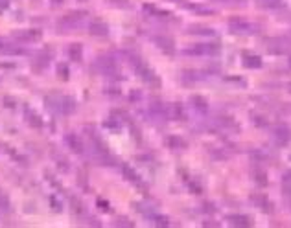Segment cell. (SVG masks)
<instances>
[{
	"instance_id": "6da1fadb",
	"label": "cell",
	"mask_w": 291,
	"mask_h": 228,
	"mask_svg": "<svg viewBox=\"0 0 291 228\" xmlns=\"http://www.w3.org/2000/svg\"><path fill=\"white\" fill-rule=\"evenodd\" d=\"M46 105L52 112H59V114H72L76 111V101L66 96V94H61V96H48L46 98Z\"/></svg>"
},
{
	"instance_id": "7a4b0ae2",
	"label": "cell",
	"mask_w": 291,
	"mask_h": 228,
	"mask_svg": "<svg viewBox=\"0 0 291 228\" xmlns=\"http://www.w3.org/2000/svg\"><path fill=\"white\" fill-rule=\"evenodd\" d=\"M229 28H231V32L239 33V35L256 32V28L252 26V22H249L247 19H241V17H234V19L229 20Z\"/></svg>"
},
{
	"instance_id": "4fadbf2b",
	"label": "cell",
	"mask_w": 291,
	"mask_h": 228,
	"mask_svg": "<svg viewBox=\"0 0 291 228\" xmlns=\"http://www.w3.org/2000/svg\"><path fill=\"white\" fill-rule=\"evenodd\" d=\"M188 32H192V33H201V35H210V37H214V35H216V32H214L212 28H190Z\"/></svg>"
},
{
	"instance_id": "30bf717a",
	"label": "cell",
	"mask_w": 291,
	"mask_h": 228,
	"mask_svg": "<svg viewBox=\"0 0 291 228\" xmlns=\"http://www.w3.org/2000/svg\"><path fill=\"white\" fill-rule=\"evenodd\" d=\"M68 57L74 59V61H79V59H81V45L68 46Z\"/></svg>"
},
{
	"instance_id": "5b68a950",
	"label": "cell",
	"mask_w": 291,
	"mask_h": 228,
	"mask_svg": "<svg viewBox=\"0 0 291 228\" xmlns=\"http://www.w3.org/2000/svg\"><path fill=\"white\" fill-rule=\"evenodd\" d=\"M89 32L92 35H96V37H107L109 35V28L102 20H92L91 24H89Z\"/></svg>"
},
{
	"instance_id": "5bb4252c",
	"label": "cell",
	"mask_w": 291,
	"mask_h": 228,
	"mask_svg": "<svg viewBox=\"0 0 291 228\" xmlns=\"http://www.w3.org/2000/svg\"><path fill=\"white\" fill-rule=\"evenodd\" d=\"M258 4H262V6H265L267 9H275V7L280 4V0H258Z\"/></svg>"
},
{
	"instance_id": "ba28073f",
	"label": "cell",
	"mask_w": 291,
	"mask_h": 228,
	"mask_svg": "<svg viewBox=\"0 0 291 228\" xmlns=\"http://www.w3.org/2000/svg\"><path fill=\"white\" fill-rule=\"evenodd\" d=\"M26 120L30 122L32 127H35V129H41V127H43V120L33 112V109H26Z\"/></svg>"
},
{
	"instance_id": "9a60e30c",
	"label": "cell",
	"mask_w": 291,
	"mask_h": 228,
	"mask_svg": "<svg viewBox=\"0 0 291 228\" xmlns=\"http://www.w3.org/2000/svg\"><path fill=\"white\" fill-rule=\"evenodd\" d=\"M0 210H9V201H7V197L4 193H0Z\"/></svg>"
},
{
	"instance_id": "52a82bcc",
	"label": "cell",
	"mask_w": 291,
	"mask_h": 228,
	"mask_svg": "<svg viewBox=\"0 0 291 228\" xmlns=\"http://www.w3.org/2000/svg\"><path fill=\"white\" fill-rule=\"evenodd\" d=\"M229 223L234 225V227H249L252 221L249 219V217H245V215L236 214V215H231V217H229Z\"/></svg>"
},
{
	"instance_id": "7c38bea8",
	"label": "cell",
	"mask_w": 291,
	"mask_h": 228,
	"mask_svg": "<svg viewBox=\"0 0 291 228\" xmlns=\"http://www.w3.org/2000/svg\"><path fill=\"white\" fill-rule=\"evenodd\" d=\"M199 74H197V72H190V70H186V72H182V79H184V81H192V83H195V81H199Z\"/></svg>"
},
{
	"instance_id": "e0dca14e",
	"label": "cell",
	"mask_w": 291,
	"mask_h": 228,
	"mask_svg": "<svg viewBox=\"0 0 291 228\" xmlns=\"http://www.w3.org/2000/svg\"><path fill=\"white\" fill-rule=\"evenodd\" d=\"M290 65H291V59H290Z\"/></svg>"
},
{
	"instance_id": "9c48e42d",
	"label": "cell",
	"mask_w": 291,
	"mask_h": 228,
	"mask_svg": "<svg viewBox=\"0 0 291 228\" xmlns=\"http://www.w3.org/2000/svg\"><path fill=\"white\" fill-rule=\"evenodd\" d=\"M17 35H22V37H19L20 41H37L39 39V35H41V32L39 30H24V32H19Z\"/></svg>"
},
{
	"instance_id": "8992f818",
	"label": "cell",
	"mask_w": 291,
	"mask_h": 228,
	"mask_svg": "<svg viewBox=\"0 0 291 228\" xmlns=\"http://www.w3.org/2000/svg\"><path fill=\"white\" fill-rule=\"evenodd\" d=\"M243 65L247 68H260L262 66V59L258 55H254V53H245L243 55Z\"/></svg>"
},
{
	"instance_id": "2e32d148",
	"label": "cell",
	"mask_w": 291,
	"mask_h": 228,
	"mask_svg": "<svg viewBox=\"0 0 291 228\" xmlns=\"http://www.w3.org/2000/svg\"><path fill=\"white\" fill-rule=\"evenodd\" d=\"M56 2H58V4H61V2H63V0H52V4H56Z\"/></svg>"
},
{
	"instance_id": "277c9868",
	"label": "cell",
	"mask_w": 291,
	"mask_h": 228,
	"mask_svg": "<svg viewBox=\"0 0 291 228\" xmlns=\"http://www.w3.org/2000/svg\"><path fill=\"white\" fill-rule=\"evenodd\" d=\"M65 142H66V145L70 147L72 153H76V155H83L85 143H83V140L78 137V135H74V133H68V135L65 137Z\"/></svg>"
},
{
	"instance_id": "8fae6325",
	"label": "cell",
	"mask_w": 291,
	"mask_h": 228,
	"mask_svg": "<svg viewBox=\"0 0 291 228\" xmlns=\"http://www.w3.org/2000/svg\"><path fill=\"white\" fill-rule=\"evenodd\" d=\"M192 105H194V107H195V109H197L199 112L207 111V109H208L207 101H205L203 98H199V96H194V98H192Z\"/></svg>"
},
{
	"instance_id": "3957f363",
	"label": "cell",
	"mask_w": 291,
	"mask_h": 228,
	"mask_svg": "<svg viewBox=\"0 0 291 228\" xmlns=\"http://www.w3.org/2000/svg\"><path fill=\"white\" fill-rule=\"evenodd\" d=\"M85 15L81 11H74V13H66L63 19L59 20V26L61 28H78L79 22H83Z\"/></svg>"
}]
</instances>
